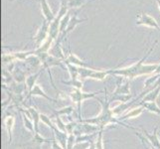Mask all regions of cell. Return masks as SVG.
Returning <instances> with one entry per match:
<instances>
[{
  "label": "cell",
  "instance_id": "obj_28",
  "mask_svg": "<svg viewBox=\"0 0 160 149\" xmlns=\"http://www.w3.org/2000/svg\"><path fill=\"white\" fill-rule=\"evenodd\" d=\"M97 149H102V132H100V135H98V140L97 143Z\"/></svg>",
  "mask_w": 160,
  "mask_h": 149
},
{
  "label": "cell",
  "instance_id": "obj_30",
  "mask_svg": "<svg viewBox=\"0 0 160 149\" xmlns=\"http://www.w3.org/2000/svg\"><path fill=\"white\" fill-rule=\"evenodd\" d=\"M73 141H74V136L71 135L70 138H69V146H68V149H71L72 148V143H73Z\"/></svg>",
  "mask_w": 160,
  "mask_h": 149
},
{
  "label": "cell",
  "instance_id": "obj_29",
  "mask_svg": "<svg viewBox=\"0 0 160 149\" xmlns=\"http://www.w3.org/2000/svg\"><path fill=\"white\" fill-rule=\"evenodd\" d=\"M34 140H35V141H37V142H44V141H46L44 138H42V137H40L39 133H36Z\"/></svg>",
  "mask_w": 160,
  "mask_h": 149
},
{
  "label": "cell",
  "instance_id": "obj_10",
  "mask_svg": "<svg viewBox=\"0 0 160 149\" xmlns=\"http://www.w3.org/2000/svg\"><path fill=\"white\" fill-rule=\"evenodd\" d=\"M159 92H160V85L156 87V89H154L153 91H151L144 98L142 99V103H145V102H155V99H156V97H158Z\"/></svg>",
  "mask_w": 160,
  "mask_h": 149
},
{
  "label": "cell",
  "instance_id": "obj_27",
  "mask_svg": "<svg viewBox=\"0 0 160 149\" xmlns=\"http://www.w3.org/2000/svg\"><path fill=\"white\" fill-rule=\"evenodd\" d=\"M131 97V96H122V95H120V96H118V97H112V101H113V99H118V101H121L122 102H126L128 101V99Z\"/></svg>",
  "mask_w": 160,
  "mask_h": 149
},
{
  "label": "cell",
  "instance_id": "obj_16",
  "mask_svg": "<svg viewBox=\"0 0 160 149\" xmlns=\"http://www.w3.org/2000/svg\"><path fill=\"white\" fill-rule=\"evenodd\" d=\"M31 95H39V96H43L45 98H47V99H49V101H53L52 98H50L49 97H47L45 93H44V92L41 90V87H40V86H38V85H35V87H33V90L30 92V95H29V97L31 96Z\"/></svg>",
  "mask_w": 160,
  "mask_h": 149
},
{
  "label": "cell",
  "instance_id": "obj_1",
  "mask_svg": "<svg viewBox=\"0 0 160 149\" xmlns=\"http://www.w3.org/2000/svg\"><path fill=\"white\" fill-rule=\"evenodd\" d=\"M157 44V41L153 44V46L150 48V50L146 53L145 57H143L140 61H138V63L131 66V67L125 68V69H121V70H117V71H108V74H114V75H120L126 77V78L129 79H133L135 77L139 76V75H143V74H149V73H153L155 72L158 68L157 64L155 65H143V61H145L146 58L149 56V54L153 51L154 47Z\"/></svg>",
  "mask_w": 160,
  "mask_h": 149
},
{
  "label": "cell",
  "instance_id": "obj_31",
  "mask_svg": "<svg viewBox=\"0 0 160 149\" xmlns=\"http://www.w3.org/2000/svg\"><path fill=\"white\" fill-rule=\"evenodd\" d=\"M72 112V107H68V108H64V110L62 112H59V113H69Z\"/></svg>",
  "mask_w": 160,
  "mask_h": 149
},
{
  "label": "cell",
  "instance_id": "obj_9",
  "mask_svg": "<svg viewBox=\"0 0 160 149\" xmlns=\"http://www.w3.org/2000/svg\"><path fill=\"white\" fill-rule=\"evenodd\" d=\"M66 62H68L70 64H73V65H78V66H81L82 68H90L91 70H96V69H93L92 67H91V66L89 65H87L85 64L84 62H82V61L80 59H78L74 54H70L68 58H67V61Z\"/></svg>",
  "mask_w": 160,
  "mask_h": 149
},
{
  "label": "cell",
  "instance_id": "obj_18",
  "mask_svg": "<svg viewBox=\"0 0 160 149\" xmlns=\"http://www.w3.org/2000/svg\"><path fill=\"white\" fill-rule=\"evenodd\" d=\"M51 54H52V56L53 57H55V58H57L58 59V57L59 58H63L64 56H63V52H62V50H61V47H60V45L57 43L56 45H55L54 47H53V49L51 50Z\"/></svg>",
  "mask_w": 160,
  "mask_h": 149
},
{
  "label": "cell",
  "instance_id": "obj_15",
  "mask_svg": "<svg viewBox=\"0 0 160 149\" xmlns=\"http://www.w3.org/2000/svg\"><path fill=\"white\" fill-rule=\"evenodd\" d=\"M129 89H128V82H126L123 86H118V90L115 91L114 95H128Z\"/></svg>",
  "mask_w": 160,
  "mask_h": 149
},
{
  "label": "cell",
  "instance_id": "obj_3",
  "mask_svg": "<svg viewBox=\"0 0 160 149\" xmlns=\"http://www.w3.org/2000/svg\"><path fill=\"white\" fill-rule=\"evenodd\" d=\"M136 24L137 25H144V26L151 27V28H154V29H156L157 31L160 32V26L158 25L156 20L154 19L153 17H151L150 15L146 14V13L141 12L138 15V18H137Z\"/></svg>",
  "mask_w": 160,
  "mask_h": 149
},
{
  "label": "cell",
  "instance_id": "obj_14",
  "mask_svg": "<svg viewBox=\"0 0 160 149\" xmlns=\"http://www.w3.org/2000/svg\"><path fill=\"white\" fill-rule=\"evenodd\" d=\"M39 75H40V72H39V73L35 74V75H32V76L28 77V78L26 79V84H27V86H28V89H29L30 92L33 90V87H35L34 84H35V82L37 80V77Z\"/></svg>",
  "mask_w": 160,
  "mask_h": 149
},
{
  "label": "cell",
  "instance_id": "obj_7",
  "mask_svg": "<svg viewBox=\"0 0 160 149\" xmlns=\"http://www.w3.org/2000/svg\"><path fill=\"white\" fill-rule=\"evenodd\" d=\"M95 96H96V93H84V92H81L79 89H77L75 91V92H73L71 95L72 98H73V101L76 102H78V104H79V110L81 108L80 103H81V102H82V99L88 98V97H95Z\"/></svg>",
  "mask_w": 160,
  "mask_h": 149
},
{
  "label": "cell",
  "instance_id": "obj_13",
  "mask_svg": "<svg viewBox=\"0 0 160 149\" xmlns=\"http://www.w3.org/2000/svg\"><path fill=\"white\" fill-rule=\"evenodd\" d=\"M156 130H157V128H155V130H154L153 135H149L145 130L143 131V132H144V134L147 136V138L150 140V142L152 143V145H153V146H155V147H157L158 149H160V142H159V140H158V138H157Z\"/></svg>",
  "mask_w": 160,
  "mask_h": 149
},
{
  "label": "cell",
  "instance_id": "obj_17",
  "mask_svg": "<svg viewBox=\"0 0 160 149\" xmlns=\"http://www.w3.org/2000/svg\"><path fill=\"white\" fill-rule=\"evenodd\" d=\"M66 64H67V66H68V69H69L72 80H77V76L79 75V69H77L75 67V65H71L68 62H66Z\"/></svg>",
  "mask_w": 160,
  "mask_h": 149
},
{
  "label": "cell",
  "instance_id": "obj_12",
  "mask_svg": "<svg viewBox=\"0 0 160 149\" xmlns=\"http://www.w3.org/2000/svg\"><path fill=\"white\" fill-rule=\"evenodd\" d=\"M70 20H71V15L70 12H68L66 14V16H64L63 19L61 20V23H60V32L64 33L66 31V29L68 28V25L70 23Z\"/></svg>",
  "mask_w": 160,
  "mask_h": 149
},
{
  "label": "cell",
  "instance_id": "obj_32",
  "mask_svg": "<svg viewBox=\"0 0 160 149\" xmlns=\"http://www.w3.org/2000/svg\"><path fill=\"white\" fill-rule=\"evenodd\" d=\"M155 73H156V74H160V65L158 66V68H157V70L155 71Z\"/></svg>",
  "mask_w": 160,
  "mask_h": 149
},
{
  "label": "cell",
  "instance_id": "obj_2",
  "mask_svg": "<svg viewBox=\"0 0 160 149\" xmlns=\"http://www.w3.org/2000/svg\"><path fill=\"white\" fill-rule=\"evenodd\" d=\"M98 102L102 103V113L98 115V117L93 118V119H86L85 121L88 123H93L96 125L101 126L102 128L104 125H107L108 122L110 121H115V119L112 118V110H110L108 106H109V102L106 101V102H103L102 99H98Z\"/></svg>",
  "mask_w": 160,
  "mask_h": 149
},
{
  "label": "cell",
  "instance_id": "obj_26",
  "mask_svg": "<svg viewBox=\"0 0 160 149\" xmlns=\"http://www.w3.org/2000/svg\"><path fill=\"white\" fill-rule=\"evenodd\" d=\"M16 59L14 54L13 55H4V56H2V61L3 63H9V62H12V61Z\"/></svg>",
  "mask_w": 160,
  "mask_h": 149
},
{
  "label": "cell",
  "instance_id": "obj_20",
  "mask_svg": "<svg viewBox=\"0 0 160 149\" xmlns=\"http://www.w3.org/2000/svg\"><path fill=\"white\" fill-rule=\"evenodd\" d=\"M29 110L31 112L32 117L34 118V121H35V132H36V133H38V120H39V118H40V114L38 113L33 107H30Z\"/></svg>",
  "mask_w": 160,
  "mask_h": 149
},
{
  "label": "cell",
  "instance_id": "obj_8",
  "mask_svg": "<svg viewBox=\"0 0 160 149\" xmlns=\"http://www.w3.org/2000/svg\"><path fill=\"white\" fill-rule=\"evenodd\" d=\"M87 19H80V18H78V14H75L74 15V17H72L71 18V20H70V23H69V25H68V28L66 29V31L64 32V35L65 34H68V33H70V32H72L73 31L76 27H77V25H79V24H81L82 22H84V21H86Z\"/></svg>",
  "mask_w": 160,
  "mask_h": 149
},
{
  "label": "cell",
  "instance_id": "obj_19",
  "mask_svg": "<svg viewBox=\"0 0 160 149\" xmlns=\"http://www.w3.org/2000/svg\"><path fill=\"white\" fill-rule=\"evenodd\" d=\"M143 107H144V108H147L148 110H150V112H156V113L160 114V109L157 107L155 102H145V103H143Z\"/></svg>",
  "mask_w": 160,
  "mask_h": 149
},
{
  "label": "cell",
  "instance_id": "obj_11",
  "mask_svg": "<svg viewBox=\"0 0 160 149\" xmlns=\"http://www.w3.org/2000/svg\"><path fill=\"white\" fill-rule=\"evenodd\" d=\"M53 38H51V37H48V39L44 42V44L43 45L40 47V48H38L36 51L34 52V54H36V55H38V54H41V53H46L49 49H50V46H51V44H52V42H53Z\"/></svg>",
  "mask_w": 160,
  "mask_h": 149
},
{
  "label": "cell",
  "instance_id": "obj_21",
  "mask_svg": "<svg viewBox=\"0 0 160 149\" xmlns=\"http://www.w3.org/2000/svg\"><path fill=\"white\" fill-rule=\"evenodd\" d=\"M143 108H144V107L142 106V107H139V108L132 110V112H128L126 115H124V117H122V119H124V118H128V117H136V115H138V114H140V113L142 112Z\"/></svg>",
  "mask_w": 160,
  "mask_h": 149
},
{
  "label": "cell",
  "instance_id": "obj_25",
  "mask_svg": "<svg viewBox=\"0 0 160 149\" xmlns=\"http://www.w3.org/2000/svg\"><path fill=\"white\" fill-rule=\"evenodd\" d=\"M66 84H69V85H73L74 87H76L77 89H81V87H82V82L78 81V80H72L71 82H67Z\"/></svg>",
  "mask_w": 160,
  "mask_h": 149
},
{
  "label": "cell",
  "instance_id": "obj_4",
  "mask_svg": "<svg viewBox=\"0 0 160 149\" xmlns=\"http://www.w3.org/2000/svg\"><path fill=\"white\" fill-rule=\"evenodd\" d=\"M49 25H50V23H48V22L45 20L44 21V23L42 24L41 28L38 30L37 34L34 38V40H35L37 45H40L43 41L46 40L47 36H49Z\"/></svg>",
  "mask_w": 160,
  "mask_h": 149
},
{
  "label": "cell",
  "instance_id": "obj_5",
  "mask_svg": "<svg viewBox=\"0 0 160 149\" xmlns=\"http://www.w3.org/2000/svg\"><path fill=\"white\" fill-rule=\"evenodd\" d=\"M40 2H41V11L43 16L45 17V20L48 23H52L56 17H55L50 6H49V3L47 2V0H40Z\"/></svg>",
  "mask_w": 160,
  "mask_h": 149
},
{
  "label": "cell",
  "instance_id": "obj_6",
  "mask_svg": "<svg viewBox=\"0 0 160 149\" xmlns=\"http://www.w3.org/2000/svg\"><path fill=\"white\" fill-rule=\"evenodd\" d=\"M60 23L61 20L56 17L52 23H50V25H49V37L53 38L54 40H56L60 32Z\"/></svg>",
  "mask_w": 160,
  "mask_h": 149
},
{
  "label": "cell",
  "instance_id": "obj_23",
  "mask_svg": "<svg viewBox=\"0 0 160 149\" xmlns=\"http://www.w3.org/2000/svg\"><path fill=\"white\" fill-rule=\"evenodd\" d=\"M13 122H14L13 117H8V118L6 119V127H7L8 134H9V136H10V139H11V130H12Z\"/></svg>",
  "mask_w": 160,
  "mask_h": 149
},
{
  "label": "cell",
  "instance_id": "obj_24",
  "mask_svg": "<svg viewBox=\"0 0 160 149\" xmlns=\"http://www.w3.org/2000/svg\"><path fill=\"white\" fill-rule=\"evenodd\" d=\"M14 78L15 80L17 81V82H21V81H23L24 80V73L23 72H21V71H16L15 72V74H14Z\"/></svg>",
  "mask_w": 160,
  "mask_h": 149
},
{
  "label": "cell",
  "instance_id": "obj_22",
  "mask_svg": "<svg viewBox=\"0 0 160 149\" xmlns=\"http://www.w3.org/2000/svg\"><path fill=\"white\" fill-rule=\"evenodd\" d=\"M84 0H69L68 6L69 7H81L82 5Z\"/></svg>",
  "mask_w": 160,
  "mask_h": 149
},
{
  "label": "cell",
  "instance_id": "obj_33",
  "mask_svg": "<svg viewBox=\"0 0 160 149\" xmlns=\"http://www.w3.org/2000/svg\"><path fill=\"white\" fill-rule=\"evenodd\" d=\"M156 2H157V5H158V8L160 10V0H156Z\"/></svg>",
  "mask_w": 160,
  "mask_h": 149
}]
</instances>
